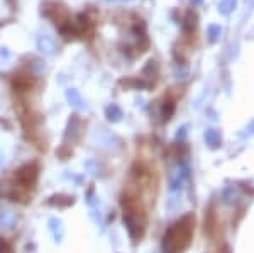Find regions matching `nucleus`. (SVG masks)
Wrapping results in <instances>:
<instances>
[{"label":"nucleus","instance_id":"obj_1","mask_svg":"<svg viewBox=\"0 0 254 253\" xmlns=\"http://www.w3.org/2000/svg\"><path fill=\"white\" fill-rule=\"evenodd\" d=\"M48 17L56 24V27L63 32L66 38H88L93 34V27H95V19L90 17L88 14H80L76 17L69 15L66 7L61 3H53V9L46 10Z\"/></svg>","mask_w":254,"mask_h":253},{"label":"nucleus","instance_id":"obj_3","mask_svg":"<svg viewBox=\"0 0 254 253\" xmlns=\"http://www.w3.org/2000/svg\"><path fill=\"white\" fill-rule=\"evenodd\" d=\"M0 253H12V248L9 247V243L2 238H0Z\"/></svg>","mask_w":254,"mask_h":253},{"label":"nucleus","instance_id":"obj_2","mask_svg":"<svg viewBox=\"0 0 254 253\" xmlns=\"http://www.w3.org/2000/svg\"><path fill=\"white\" fill-rule=\"evenodd\" d=\"M193 218L185 216L183 219L176 221L165 235L163 242V252L165 253H182L190 245L191 235H193Z\"/></svg>","mask_w":254,"mask_h":253}]
</instances>
